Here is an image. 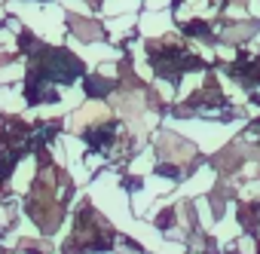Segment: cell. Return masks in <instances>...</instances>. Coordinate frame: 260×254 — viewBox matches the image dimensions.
Segmentation results:
<instances>
[{
  "mask_svg": "<svg viewBox=\"0 0 260 254\" xmlns=\"http://www.w3.org/2000/svg\"><path fill=\"white\" fill-rule=\"evenodd\" d=\"M159 153L166 163H187L193 156V147L187 141H181L178 135H162L159 138Z\"/></svg>",
  "mask_w": 260,
  "mask_h": 254,
  "instance_id": "cell-1",
  "label": "cell"
},
{
  "mask_svg": "<svg viewBox=\"0 0 260 254\" xmlns=\"http://www.w3.org/2000/svg\"><path fill=\"white\" fill-rule=\"evenodd\" d=\"M101 116H104V107H101V104H86L83 110H77L74 125H77V129H83L86 122H95V119H101Z\"/></svg>",
  "mask_w": 260,
  "mask_h": 254,
  "instance_id": "cell-2",
  "label": "cell"
},
{
  "mask_svg": "<svg viewBox=\"0 0 260 254\" xmlns=\"http://www.w3.org/2000/svg\"><path fill=\"white\" fill-rule=\"evenodd\" d=\"M245 34H251V25H245V28H236V31H230V34H226V40H233V43H236V37H245Z\"/></svg>",
  "mask_w": 260,
  "mask_h": 254,
  "instance_id": "cell-3",
  "label": "cell"
}]
</instances>
